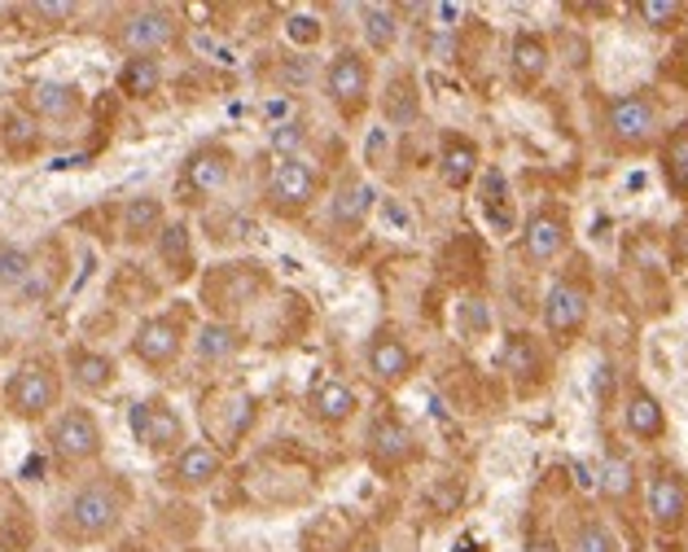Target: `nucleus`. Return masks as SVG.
I'll return each instance as SVG.
<instances>
[{"label":"nucleus","mask_w":688,"mask_h":552,"mask_svg":"<svg viewBox=\"0 0 688 552\" xmlns=\"http://www.w3.org/2000/svg\"><path fill=\"white\" fill-rule=\"evenodd\" d=\"M123 508H128V491L119 482L110 478L84 482L67 504V530L80 539H106L123 521Z\"/></svg>","instance_id":"f257e3e1"},{"label":"nucleus","mask_w":688,"mask_h":552,"mask_svg":"<svg viewBox=\"0 0 688 552\" xmlns=\"http://www.w3.org/2000/svg\"><path fill=\"white\" fill-rule=\"evenodd\" d=\"M5 399H10V412H14V417L40 421V417H49V412L58 408L62 382H58V373H54L45 360H32V364H23V369L10 377Z\"/></svg>","instance_id":"f03ea898"},{"label":"nucleus","mask_w":688,"mask_h":552,"mask_svg":"<svg viewBox=\"0 0 688 552\" xmlns=\"http://www.w3.org/2000/svg\"><path fill=\"white\" fill-rule=\"evenodd\" d=\"M176 36H180V23H176V14L163 10V5H141V10L123 14V23H119V32H115V40H119L132 58H154V53H163L167 45H176Z\"/></svg>","instance_id":"7ed1b4c3"},{"label":"nucleus","mask_w":688,"mask_h":552,"mask_svg":"<svg viewBox=\"0 0 688 552\" xmlns=\"http://www.w3.org/2000/svg\"><path fill=\"white\" fill-rule=\"evenodd\" d=\"M49 443H54V452H58L62 460L84 465V460H93V456L102 452V425H97V417H93L88 408H67V412L54 421Z\"/></svg>","instance_id":"20e7f679"},{"label":"nucleus","mask_w":688,"mask_h":552,"mask_svg":"<svg viewBox=\"0 0 688 552\" xmlns=\"http://www.w3.org/2000/svg\"><path fill=\"white\" fill-rule=\"evenodd\" d=\"M132 434H137V443L145 452H171V447L185 443V421L176 417L171 404L145 399V404L132 408Z\"/></svg>","instance_id":"39448f33"},{"label":"nucleus","mask_w":688,"mask_h":552,"mask_svg":"<svg viewBox=\"0 0 688 552\" xmlns=\"http://www.w3.org/2000/svg\"><path fill=\"white\" fill-rule=\"evenodd\" d=\"M324 88H329V97H333L342 110L365 106V93H369V62H365L356 49H342V53L329 62Z\"/></svg>","instance_id":"423d86ee"},{"label":"nucleus","mask_w":688,"mask_h":552,"mask_svg":"<svg viewBox=\"0 0 688 552\" xmlns=\"http://www.w3.org/2000/svg\"><path fill=\"white\" fill-rule=\"evenodd\" d=\"M268 197H272V206H281V211L307 206V202L316 197V171H311L303 158H281V163L272 167V176H268Z\"/></svg>","instance_id":"0eeeda50"},{"label":"nucleus","mask_w":688,"mask_h":552,"mask_svg":"<svg viewBox=\"0 0 688 552\" xmlns=\"http://www.w3.org/2000/svg\"><path fill=\"white\" fill-rule=\"evenodd\" d=\"M228 176H233V158H228L224 149H215V145H206V149H193V154L185 158V171H180V184H185L189 193H198V197H206V193H220V189L228 184Z\"/></svg>","instance_id":"6e6552de"},{"label":"nucleus","mask_w":688,"mask_h":552,"mask_svg":"<svg viewBox=\"0 0 688 552\" xmlns=\"http://www.w3.org/2000/svg\"><path fill=\"white\" fill-rule=\"evenodd\" d=\"M657 128V115H653V101L649 97H614L609 101V132L622 141V145H644Z\"/></svg>","instance_id":"1a4fd4ad"},{"label":"nucleus","mask_w":688,"mask_h":552,"mask_svg":"<svg viewBox=\"0 0 688 552\" xmlns=\"http://www.w3.org/2000/svg\"><path fill=\"white\" fill-rule=\"evenodd\" d=\"M180 347H185V334H180V325L176 321H145L141 329H137V338H132V351H137V360L141 364H150V369H163V364H171L176 356H180Z\"/></svg>","instance_id":"9d476101"},{"label":"nucleus","mask_w":688,"mask_h":552,"mask_svg":"<svg viewBox=\"0 0 688 552\" xmlns=\"http://www.w3.org/2000/svg\"><path fill=\"white\" fill-rule=\"evenodd\" d=\"M583 321H588V295H583V286L557 281L548 290V299H544V325L553 334H574Z\"/></svg>","instance_id":"9b49d317"},{"label":"nucleus","mask_w":688,"mask_h":552,"mask_svg":"<svg viewBox=\"0 0 688 552\" xmlns=\"http://www.w3.org/2000/svg\"><path fill=\"white\" fill-rule=\"evenodd\" d=\"M220 452L211 447V443H189V447H180V456H176V465H171V482L176 487H185V491H198V487H211L215 478H220Z\"/></svg>","instance_id":"f8f14e48"},{"label":"nucleus","mask_w":688,"mask_h":552,"mask_svg":"<svg viewBox=\"0 0 688 552\" xmlns=\"http://www.w3.org/2000/svg\"><path fill=\"white\" fill-rule=\"evenodd\" d=\"M408 369H413V351H408L395 334H378V338L369 343V373H373L378 382H404Z\"/></svg>","instance_id":"ddd939ff"},{"label":"nucleus","mask_w":688,"mask_h":552,"mask_svg":"<svg viewBox=\"0 0 688 552\" xmlns=\"http://www.w3.org/2000/svg\"><path fill=\"white\" fill-rule=\"evenodd\" d=\"M373 184H360V180H352V184H342L337 193H333V202H329V219L337 224V228H360L365 224V215H369V206H373Z\"/></svg>","instance_id":"4468645a"},{"label":"nucleus","mask_w":688,"mask_h":552,"mask_svg":"<svg viewBox=\"0 0 688 552\" xmlns=\"http://www.w3.org/2000/svg\"><path fill=\"white\" fill-rule=\"evenodd\" d=\"M311 412H316L320 421H329V425H342V421L356 412V391L342 386V382H333V377H324V382L311 386Z\"/></svg>","instance_id":"2eb2a0df"},{"label":"nucleus","mask_w":688,"mask_h":552,"mask_svg":"<svg viewBox=\"0 0 688 552\" xmlns=\"http://www.w3.org/2000/svg\"><path fill=\"white\" fill-rule=\"evenodd\" d=\"M80 106H84V97H80L75 84H54V80H45V84L32 88V110L45 115V119H71V115H80Z\"/></svg>","instance_id":"dca6fc26"},{"label":"nucleus","mask_w":688,"mask_h":552,"mask_svg":"<svg viewBox=\"0 0 688 552\" xmlns=\"http://www.w3.org/2000/svg\"><path fill=\"white\" fill-rule=\"evenodd\" d=\"M684 508H688V487H684L675 473H657L653 487H649V513H653L662 526H671V521L684 517Z\"/></svg>","instance_id":"f3484780"},{"label":"nucleus","mask_w":688,"mask_h":552,"mask_svg":"<svg viewBox=\"0 0 688 552\" xmlns=\"http://www.w3.org/2000/svg\"><path fill=\"white\" fill-rule=\"evenodd\" d=\"M163 84V62L158 58H128L119 71V93L128 97H150Z\"/></svg>","instance_id":"a211bd4d"},{"label":"nucleus","mask_w":688,"mask_h":552,"mask_svg":"<svg viewBox=\"0 0 688 552\" xmlns=\"http://www.w3.org/2000/svg\"><path fill=\"white\" fill-rule=\"evenodd\" d=\"M439 163H443V180H448L452 189H465V184L474 180V171H478V149H474L470 141H461V136H448Z\"/></svg>","instance_id":"6ab92c4d"},{"label":"nucleus","mask_w":688,"mask_h":552,"mask_svg":"<svg viewBox=\"0 0 688 552\" xmlns=\"http://www.w3.org/2000/svg\"><path fill=\"white\" fill-rule=\"evenodd\" d=\"M150 232H163V202L158 197H132L123 206V237L145 241Z\"/></svg>","instance_id":"aec40b11"},{"label":"nucleus","mask_w":688,"mask_h":552,"mask_svg":"<svg viewBox=\"0 0 688 552\" xmlns=\"http://www.w3.org/2000/svg\"><path fill=\"white\" fill-rule=\"evenodd\" d=\"M369 443H373V456L382 465H400V460L413 456V434L400 421H378L373 434H369Z\"/></svg>","instance_id":"412c9836"},{"label":"nucleus","mask_w":688,"mask_h":552,"mask_svg":"<svg viewBox=\"0 0 688 552\" xmlns=\"http://www.w3.org/2000/svg\"><path fill=\"white\" fill-rule=\"evenodd\" d=\"M566 245V224L557 215H535L526 224V254L531 259H553Z\"/></svg>","instance_id":"4be33fe9"},{"label":"nucleus","mask_w":688,"mask_h":552,"mask_svg":"<svg viewBox=\"0 0 688 552\" xmlns=\"http://www.w3.org/2000/svg\"><path fill=\"white\" fill-rule=\"evenodd\" d=\"M237 351H241V334H237L233 325H224V321L202 325V334H198V356H202V360L220 364V360H233Z\"/></svg>","instance_id":"5701e85b"},{"label":"nucleus","mask_w":688,"mask_h":552,"mask_svg":"<svg viewBox=\"0 0 688 552\" xmlns=\"http://www.w3.org/2000/svg\"><path fill=\"white\" fill-rule=\"evenodd\" d=\"M71 377L84 386V391H106L115 382V360L110 356H97V351H75L71 356Z\"/></svg>","instance_id":"b1692460"},{"label":"nucleus","mask_w":688,"mask_h":552,"mask_svg":"<svg viewBox=\"0 0 688 552\" xmlns=\"http://www.w3.org/2000/svg\"><path fill=\"white\" fill-rule=\"evenodd\" d=\"M627 430L640 439H657L662 434V404L649 391H636L627 399Z\"/></svg>","instance_id":"393cba45"},{"label":"nucleus","mask_w":688,"mask_h":552,"mask_svg":"<svg viewBox=\"0 0 688 552\" xmlns=\"http://www.w3.org/2000/svg\"><path fill=\"white\" fill-rule=\"evenodd\" d=\"M387 123H395V128H408V123H417V115H422V97H417V88H413V80H395L391 88H387Z\"/></svg>","instance_id":"a878e982"},{"label":"nucleus","mask_w":688,"mask_h":552,"mask_svg":"<svg viewBox=\"0 0 688 552\" xmlns=\"http://www.w3.org/2000/svg\"><path fill=\"white\" fill-rule=\"evenodd\" d=\"M360 27H365V40H369L378 53H387V49L395 45V36H400L395 10H382V5H365V10H360Z\"/></svg>","instance_id":"bb28decb"},{"label":"nucleus","mask_w":688,"mask_h":552,"mask_svg":"<svg viewBox=\"0 0 688 552\" xmlns=\"http://www.w3.org/2000/svg\"><path fill=\"white\" fill-rule=\"evenodd\" d=\"M513 71H518V80H539L544 71H548V49H544V40H535V36H518L513 40Z\"/></svg>","instance_id":"cd10ccee"},{"label":"nucleus","mask_w":688,"mask_h":552,"mask_svg":"<svg viewBox=\"0 0 688 552\" xmlns=\"http://www.w3.org/2000/svg\"><path fill=\"white\" fill-rule=\"evenodd\" d=\"M500 369L513 373V377L539 373V351H535V343H531L526 334H513V338L505 343V351H500Z\"/></svg>","instance_id":"c85d7f7f"},{"label":"nucleus","mask_w":688,"mask_h":552,"mask_svg":"<svg viewBox=\"0 0 688 552\" xmlns=\"http://www.w3.org/2000/svg\"><path fill=\"white\" fill-rule=\"evenodd\" d=\"M158 254H163L176 272H189V254H193L189 224H163V232H158Z\"/></svg>","instance_id":"c756f323"},{"label":"nucleus","mask_w":688,"mask_h":552,"mask_svg":"<svg viewBox=\"0 0 688 552\" xmlns=\"http://www.w3.org/2000/svg\"><path fill=\"white\" fill-rule=\"evenodd\" d=\"M596 487H601L609 500H622V495H631V487H636L631 460H622V456H609V460L601 465V478H596Z\"/></svg>","instance_id":"7c9ffc66"},{"label":"nucleus","mask_w":688,"mask_h":552,"mask_svg":"<svg viewBox=\"0 0 688 552\" xmlns=\"http://www.w3.org/2000/svg\"><path fill=\"white\" fill-rule=\"evenodd\" d=\"M666 180L675 193H688V128L666 141Z\"/></svg>","instance_id":"2f4dec72"},{"label":"nucleus","mask_w":688,"mask_h":552,"mask_svg":"<svg viewBox=\"0 0 688 552\" xmlns=\"http://www.w3.org/2000/svg\"><path fill=\"white\" fill-rule=\"evenodd\" d=\"M574 552H618V539L601 526V521H588L579 535H574V543H570Z\"/></svg>","instance_id":"473e14b6"},{"label":"nucleus","mask_w":688,"mask_h":552,"mask_svg":"<svg viewBox=\"0 0 688 552\" xmlns=\"http://www.w3.org/2000/svg\"><path fill=\"white\" fill-rule=\"evenodd\" d=\"M636 14H640L649 27H666V23H675V19L684 14V5H679V0H640Z\"/></svg>","instance_id":"72a5a7b5"},{"label":"nucleus","mask_w":688,"mask_h":552,"mask_svg":"<svg viewBox=\"0 0 688 552\" xmlns=\"http://www.w3.org/2000/svg\"><path fill=\"white\" fill-rule=\"evenodd\" d=\"M27 272H32V259L23 250H0V286L27 281Z\"/></svg>","instance_id":"f704fd0d"},{"label":"nucleus","mask_w":688,"mask_h":552,"mask_svg":"<svg viewBox=\"0 0 688 552\" xmlns=\"http://www.w3.org/2000/svg\"><path fill=\"white\" fill-rule=\"evenodd\" d=\"M285 36H289L294 45H316V40H320V23H316L311 14H294V19L285 23Z\"/></svg>","instance_id":"c9c22d12"},{"label":"nucleus","mask_w":688,"mask_h":552,"mask_svg":"<svg viewBox=\"0 0 688 552\" xmlns=\"http://www.w3.org/2000/svg\"><path fill=\"white\" fill-rule=\"evenodd\" d=\"M32 14L58 27V23H67V19H75V5H71V0H36V5H32Z\"/></svg>","instance_id":"e433bc0d"},{"label":"nucleus","mask_w":688,"mask_h":552,"mask_svg":"<svg viewBox=\"0 0 688 552\" xmlns=\"http://www.w3.org/2000/svg\"><path fill=\"white\" fill-rule=\"evenodd\" d=\"M272 145H276L285 158H294L289 149H298V145H303V128H298V123H285V128H276V132H272Z\"/></svg>","instance_id":"4c0bfd02"},{"label":"nucleus","mask_w":688,"mask_h":552,"mask_svg":"<svg viewBox=\"0 0 688 552\" xmlns=\"http://www.w3.org/2000/svg\"><path fill=\"white\" fill-rule=\"evenodd\" d=\"M592 391H596V399H609V395H614V369H609V360H601V364L592 369Z\"/></svg>","instance_id":"58836bf2"},{"label":"nucleus","mask_w":688,"mask_h":552,"mask_svg":"<svg viewBox=\"0 0 688 552\" xmlns=\"http://www.w3.org/2000/svg\"><path fill=\"white\" fill-rule=\"evenodd\" d=\"M526 552H561V548H557V543H553V539H535V543H531V548H526Z\"/></svg>","instance_id":"ea45409f"},{"label":"nucleus","mask_w":688,"mask_h":552,"mask_svg":"<svg viewBox=\"0 0 688 552\" xmlns=\"http://www.w3.org/2000/svg\"><path fill=\"white\" fill-rule=\"evenodd\" d=\"M684 67H688V53H684Z\"/></svg>","instance_id":"a19ab883"}]
</instances>
